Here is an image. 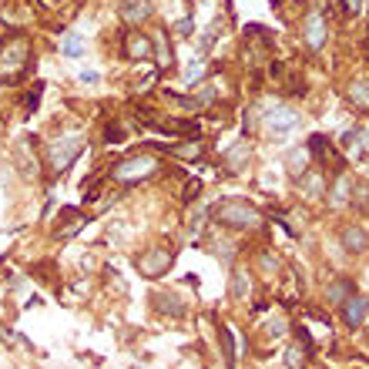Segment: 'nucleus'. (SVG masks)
Returning a JSON list of instances; mask_svg holds the SVG:
<instances>
[{"label": "nucleus", "mask_w": 369, "mask_h": 369, "mask_svg": "<svg viewBox=\"0 0 369 369\" xmlns=\"http://www.w3.org/2000/svg\"><path fill=\"white\" fill-rule=\"evenodd\" d=\"M333 202L343 205V202H352V182L346 175H336V184H333Z\"/></svg>", "instance_id": "nucleus-21"}, {"label": "nucleus", "mask_w": 369, "mask_h": 369, "mask_svg": "<svg viewBox=\"0 0 369 369\" xmlns=\"http://www.w3.org/2000/svg\"><path fill=\"white\" fill-rule=\"evenodd\" d=\"M161 171V161L155 155H131V158H121L111 168V178L121 184H141L148 178H155Z\"/></svg>", "instance_id": "nucleus-4"}, {"label": "nucleus", "mask_w": 369, "mask_h": 369, "mask_svg": "<svg viewBox=\"0 0 369 369\" xmlns=\"http://www.w3.org/2000/svg\"><path fill=\"white\" fill-rule=\"evenodd\" d=\"M299 125V114L292 107H275L268 118H265V131L268 134H289Z\"/></svg>", "instance_id": "nucleus-10"}, {"label": "nucleus", "mask_w": 369, "mask_h": 369, "mask_svg": "<svg viewBox=\"0 0 369 369\" xmlns=\"http://www.w3.org/2000/svg\"><path fill=\"white\" fill-rule=\"evenodd\" d=\"M41 94H44V84H34L30 94H27V105H24V114H34L37 105H41Z\"/></svg>", "instance_id": "nucleus-26"}, {"label": "nucleus", "mask_w": 369, "mask_h": 369, "mask_svg": "<svg viewBox=\"0 0 369 369\" xmlns=\"http://www.w3.org/2000/svg\"><path fill=\"white\" fill-rule=\"evenodd\" d=\"M369 0H343V14H349V17H356L363 7H366Z\"/></svg>", "instance_id": "nucleus-31"}, {"label": "nucleus", "mask_w": 369, "mask_h": 369, "mask_svg": "<svg viewBox=\"0 0 369 369\" xmlns=\"http://www.w3.org/2000/svg\"><path fill=\"white\" fill-rule=\"evenodd\" d=\"M155 309H158L161 316H175V319H182L184 313H188V306H184L178 295H171V292H158V295H155Z\"/></svg>", "instance_id": "nucleus-15"}, {"label": "nucleus", "mask_w": 369, "mask_h": 369, "mask_svg": "<svg viewBox=\"0 0 369 369\" xmlns=\"http://www.w3.org/2000/svg\"><path fill=\"white\" fill-rule=\"evenodd\" d=\"M105 141H107V145H121V141H125V128H121V125H107V128H105Z\"/></svg>", "instance_id": "nucleus-28"}, {"label": "nucleus", "mask_w": 369, "mask_h": 369, "mask_svg": "<svg viewBox=\"0 0 369 369\" xmlns=\"http://www.w3.org/2000/svg\"><path fill=\"white\" fill-rule=\"evenodd\" d=\"M306 148H309V155H316V158L326 161L333 171H339V165H343V161H339V155L333 151V145H329V138H326V134H313V138L306 141Z\"/></svg>", "instance_id": "nucleus-11"}, {"label": "nucleus", "mask_w": 369, "mask_h": 369, "mask_svg": "<svg viewBox=\"0 0 369 369\" xmlns=\"http://www.w3.org/2000/svg\"><path fill=\"white\" fill-rule=\"evenodd\" d=\"M306 158H309V148H302L295 158H289V175L292 178H299V175H306L309 168H306Z\"/></svg>", "instance_id": "nucleus-24"}, {"label": "nucleus", "mask_w": 369, "mask_h": 369, "mask_svg": "<svg viewBox=\"0 0 369 369\" xmlns=\"http://www.w3.org/2000/svg\"><path fill=\"white\" fill-rule=\"evenodd\" d=\"M369 309V299H363V295H352V299H346L343 302V319L349 329H356L359 322H363V316H366Z\"/></svg>", "instance_id": "nucleus-13"}, {"label": "nucleus", "mask_w": 369, "mask_h": 369, "mask_svg": "<svg viewBox=\"0 0 369 369\" xmlns=\"http://www.w3.org/2000/svg\"><path fill=\"white\" fill-rule=\"evenodd\" d=\"M151 48H155V54H158L161 67H168V64H171V44H168V34H165V30H158V37L151 41Z\"/></svg>", "instance_id": "nucleus-22"}, {"label": "nucleus", "mask_w": 369, "mask_h": 369, "mask_svg": "<svg viewBox=\"0 0 369 369\" xmlns=\"http://www.w3.org/2000/svg\"><path fill=\"white\" fill-rule=\"evenodd\" d=\"M259 268H262L265 275H275V272L282 268V262H279L272 252H262V255H259Z\"/></svg>", "instance_id": "nucleus-25"}, {"label": "nucleus", "mask_w": 369, "mask_h": 369, "mask_svg": "<svg viewBox=\"0 0 369 369\" xmlns=\"http://www.w3.org/2000/svg\"><path fill=\"white\" fill-rule=\"evenodd\" d=\"M343 249L346 252H352V255H359V252H366L369 249V235L359 229V225H349V229H343Z\"/></svg>", "instance_id": "nucleus-16"}, {"label": "nucleus", "mask_w": 369, "mask_h": 369, "mask_svg": "<svg viewBox=\"0 0 369 369\" xmlns=\"http://www.w3.org/2000/svg\"><path fill=\"white\" fill-rule=\"evenodd\" d=\"M356 138H359V131H356V128H349V131L339 134V145H343V148H349V145H356Z\"/></svg>", "instance_id": "nucleus-33"}, {"label": "nucleus", "mask_w": 369, "mask_h": 369, "mask_svg": "<svg viewBox=\"0 0 369 369\" xmlns=\"http://www.w3.org/2000/svg\"><path fill=\"white\" fill-rule=\"evenodd\" d=\"M171 265H175V252H171V249H161V245L145 249V252L134 259V268H138L145 279H161V275H168Z\"/></svg>", "instance_id": "nucleus-5"}, {"label": "nucleus", "mask_w": 369, "mask_h": 369, "mask_svg": "<svg viewBox=\"0 0 369 369\" xmlns=\"http://www.w3.org/2000/svg\"><path fill=\"white\" fill-rule=\"evenodd\" d=\"M299 184H302L306 198H322V195H326V178H322L319 171H306V175H299Z\"/></svg>", "instance_id": "nucleus-18"}, {"label": "nucleus", "mask_w": 369, "mask_h": 369, "mask_svg": "<svg viewBox=\"0 0 369 369\" xmlns=\"http://www.w3.org/2000/svg\"><path fill=\"white\" fill-rule=\"evenodd\" d=\"M87 225V215L78 209H61V218L51 225V235L54 238H74Z\"/></svg>", "instance_id": "nucleus-6"}, {"label": "nucleus", "mask_w": 369, "mask_h": 369, "mask_svg": "<svg viewBox=\"0 0 369 369\" xmlns=\"http://www.w3.org/2000/svg\"><path fill=\"white\" fill-rule=\"evenodd\" d=\"M161 151H168V155L184 158V161H198L202 155H205V145L195 138V141H188V145H161Z\"/></svg>", "instance_id": "nucleus-17"}, {"label": "nucleus", "mask_w": 369, "mask_h": 369, "mask_svg": "<svg viewBox=\"0 0 369 369\" xmlns=\"http://www.w3.org/2000/svg\"><path fill=\"white\" fill-rule=\"evenodd\" d=\"M218 343H222V352H225V363L235 366V336L229 326H218Z\"/></svg>", "instance_id": "nucleus-20"}, {"label": "nucleus", "mask_w": 369, "mask_h": 369, "mask_svg": "<svg viewBox=\"0 0 369 369\" xmlns=\"http://www.w3.org/2000/svg\"><path fill=\"white\" fill-rule=\"evenodd\" d=\"M151 54H155V48H151V41L141 30H128L125 34V57L128 61H148Z\"/></svg>", "instance_id": "nucleus-9"}, {"label": "nucleus", "mask_w": 369, "mask_h": 369, "mask_svg": "<svg viewBox=\"0 0 369 369\" xmlns=\"http://www.w3.org/2000/svg\"><path fill=\"white\" fill-rule=\"evenodd\" d=\"M14 161H17V171H21L24 178H37V175H41V161L34 155V138H30V134H27L24 141H17Z\"/></svg>", "instance_id": "nucleus-7"}, {"label": "nucleus", "mask_w": 369, "mask_h": 369, "mask_svg": "<svg viewBox=\"0 0 369 369\" xmlns=\"http://www.w3.org/2000/svg\"><path fill=\"white\" fill-rule=\"evenodd\" d=\"M215 222L225 229H238V232H252L262 225V211L252 202H238V198H225L215 205Z\"/></svg>", "instance_id": "nucleus-2"}, {"label": "nucleus", "mask_w": 369, "mask_h": 369, "mask_svg": "<svg viewBox=\"0 0 369 369\" xmlns=\"http://www.w3.org/2000/svg\"><path fill=\"white\" fill-rule=\"evenodd\" d=\"M352 202H356V209L369 215V184H359L356 191H352Z\"/></svg>", "instance_id": "nucleus-27"}, {"label": "nucleus", "mask_w": 369, "mask_h": 369, "mask_svg": "<svg viewBox=\"0 0 369 369\" xmlns=\"http://www.w3.org/2000/svg\"><path fill=\"white\" fill-rule=\"evenodd\" d=\"M272 3H282V0H272Z\"/></svg>", "instance_id": "nucleus-38"}, {"label": "nucleus", "mask_w": 369, "mask_h": 369, "mask_svg": "<svg viewBox=\"0 0 369 369\" xmlns=\"http://www.w3.org/2000/svg\"><path fill=\"white\" fill-rule=\"evenodd\" d=\"M87 148V141H84V134H61V138H54L51 145H48V168H51V175H64L78 155Z\"/></svg>", "instance_id": "nucleus-3"}, {"label": "nucleus", "mask_w": 369, "mask_h": 369, "mask_svg": "<svg viewBox=\"0 0 369 369\" xmlns=\"http://www.w3.org/2000/svg\"><path fill=\"white\" fill-rule=\"evenodd\" d=\"M349 292H352V282H349V279H336V282H329V289H326V302H329V306H343Z\"/></svg>", "instance_id": "nucleus-19"}, {"label": "nucleus", "mask_w": 369, "mask_h": 369, "mask_svg": "<svg viewBox=\"0 0 369 369\" xmlns=\"http://www.w3.org/2000/svg\"><path fill=\"white\" fill-rule=\"evenodd\" d=\"M202 71H205V67H202V64H195V67H191V71L184 74V84H195V81L202 78Z\"/></svg>", "instance_id": "nucleus-35"}, {"label": "nucleus", "mask_w": 369, "mask_h": 369, "mask_svg": "<svg viewBox=\"0 0 369 369\" xmlns=\"http://www.w3.org/2000/svg\"><path fill=\"white\" fill-rule=\"evenodd\" d=\"M81 81H84V84H94V81H98V74H94V71H84V74H81Z\"/></svg>", "instance_id": "nucleus-36"}, {"label": "nucleus", "mask_w": 369, "mask_h": 369, "mask_svg": "<svg viewBox=\"0 0 369 369\" xmlns=\"http://www.w3.org/2000/svg\"><path fill=\"white\" fill-rule=\"evenodd\" d=\"M121 17L128 24H145L151 17V3L148 0H121Z\"/></svg>", "instance_id": "nucleus-12"}, {"label": "nucleus", "mask_w": 369, "mask_h": 369, "mask_svg": "<svg viewBox=\"0 0 369 369\" xmlns=\"http://www.w3.org/2000/svg\"><path fill=\"white\" fill-rule=\"evenodd\" d=\"M302 37H306V48L309 51H322L326 41H329V27H326V17L322 14H309L306 24H302Z\"/></svg>", "instance_id": "nucleus-8"}, {"label": "nucleus", "mask_w": 369, "mask_h": 369, "mask_svg": "<svg viewBox=\"0 0 369 369\" xmlns=\"http://www.w3.org/2000/svg\"><path fill=\"white\" fill-rule=\"evenodd\" d=\"M30 67V41L27 34H7L0 41V84H21Z\"/></svg>", "instance_id": "nucleus-1"}, {"label": "nucleus", "mask_w": 369, "mask_h": 369, "mask_svg": "<svg viewBox=\"0 0 369 369\" xmlns=\"http://www.w3.org/2000/svg\"><path fill=\"white\" fill-rule=\"evenodd\" d=\"M191 30H195V21H191V17H182V21L175 24V34H178V37H191Z\"/></svg>", "instance_id": "nucleus-32"}, {"label": "nucleus", "mask_w": 369, "mask_h": 369, "mask_svg": "<svg viewBox=\"0 0 369 369\" xmlns=\"http://www.w3.org/2000/svg\"><path fill=\"white\" fill-rule=\"evenodd\" d=\"M346 101L356 107L359 114H369V84L366 81H352V84H346Z\"/></svg>", "instance_id": "nucleus-14"}, {"label": "nucleus", "mask_w": 369, "mask_h": 369, "mask_svg": "<svg viewBox=\"0 0 369 369\" xmlns=\"http://www.w3.org/2000/svg\"><path fill=\"white\" fill-rule=\"evenodd\" d=\"M198 188H202L198 182H188V191H182V198L184 202H195V198H198Z\"/></svg>", "instance_id": "nucleus-34"}, {"label": "nucleus", "mask_w": 369, "mask_h": 369, "mask_svg": "<svg viewBox=\"0 0 369 369\" xmlns=\"http://www.w3.org/2000/svg\"><path fill=\"white\" fill-rule=\"evenodd\" d=\"M366 148H369V131H366Z\"/></svg>", "instance_id": "nucleus-37"}, {"label": "nucleus", "mask_w": 369, "mask_h": 369, "mask_svg": "<svg viewBox=\"0 0 369 369\" xmlns=\"http://www.w3.org/2000/svg\"><path fill=\"white\" fill-rule=\"evenodd\" d=\"M249 158H252V151H249V148H242V151L232 148V151H229V158H225V165H229V171H242Z\"/></svg>", "instance_id": "nucleus-23"}, {"label": "nucleus", "mask_w": 369, "mask_h": 369, "mask_svg": "<svg viewBox=\"0 0 369 369\" xmlns=\"http://www.w3.org/2000/svg\"><path fill=\"white\" fill-rule=\"evenodd\" d=\"M64 54H67V57H81V54H84L81 37H67V41H64Z\"/></svg>", "instance_id": "nucleus-30"}, {"label": "nucleus", "mask_w": 369, "mask_h": 369, "mask_svg": "<svg viewBox=\"0 0 369 369\" xmlns=\"http://www.w3.org/2000/svg\"><path fill=\"white\" fill-rule=\"evenodd\" d=\"M232 292H235V299H245V295H249V279H245V272H238L235 279H232Z\"/></svg>", "instance_id": "nucleus-29"}]
</instances>
